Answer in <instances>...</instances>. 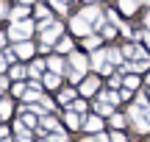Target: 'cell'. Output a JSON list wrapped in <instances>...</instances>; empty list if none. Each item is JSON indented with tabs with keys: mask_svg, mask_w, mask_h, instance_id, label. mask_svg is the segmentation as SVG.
Segmentation results:
<instances>
[{
	"mask_svg": "<svg viewBox=\"0 0 150 142\" xmlns=\"http://www.w3.org/2000/svg\"><path fill=\"white\" fill-rule=\"evenodd\" d=\"M33 28H36V25H33L31 20H20V22H14V25H11L8 36H11V39H28V36L33 33Z\"/></svg>",
	"mask_w": 150,
	"mask_h": 142,
	"instance_id": "obj_1",
	"label": "cell"
},
{
	"mask_svg": "<svg viewBox=\"0 0 150 142\" xmlns=\"http://www.w3.org/2000/svg\"><path fill=\"white\" fill-rule=\"evenodd\" d=\"M45 31H42V39H45V42H53V39H59V33H61V25H59V22H50V20H45Z\"/></svg>",
	"mask_w": 150,
	"mask_h": 142,
	"instance_id": "obj_2",
	"label": "cell"
},
{
	"mask_svg": "<svg viewBox=\"0 0 150 142\" xmlns=\"http://www.w3.org/2000/svg\"><path fill=\"white\" fill-rule=\"evenodd\" d=\"M81 17H83L86 22H97V25H100V9H95V6L83 9V11H81Z\"/></svg>",
	"mask_w": 150,
	"mask_h": 142,
	"instance_id": "obj_3",
	"label": "cell"
},
{
	"mask_svg": "<svg viewBox=\"0 0 150 142\" xmlns=\"http://www.w3.org/2000/svg\"><path fill=\"white\" fill-rule=\"evenodd\" d=\"M72 31L78 33V36H86V33H89L92 28H89V22H86L83 17H78V20H72Z\"/></svg>",
	"mask_w": 150,
	"mask_h": 142,
	"instance_id": "obj_4",
	"label": "cell"
},
{
	"mask_svg": "<svg viewBox=\"0 0 150 142\" xmlns=\"http://www.w3.org/2000/svg\"><path fill=\"white\" fill-rule=\"evenodd\" d=\"M14 53H17V56H22V59H31V56H33V45H31V42H20Z\"/></svg>",
	"mask_w": 150,
	"mask_h": 142,
	"instance_id": "obj_5",
	"label": "cell"
},
{
	"mask_svg": "<svg viewBox=\"0 0 150 142\" xmlns=\"http://www.w3.org/2000/svg\"><path fill=\"white\" fill-rule=\"evenodd\" d=\"M70 61H72V67H75L78 72H83V70H86V59H83L81 53H72V56H70Z\"/></svg>",
	"mask_w": 150,
	"mask_h": 142,
	"instance_id": "obj_6",
	"label": "cell"
},
{
	"mask_svg": "<svg viewBox=\"0 0 150 142\" xmlns=\"http://www.w3.org/2000/svg\"><path fill=\"white\" fill-rule=\"evenodd\" d=\"M95 89H97V78H86V81L81 84V92L83 95H92Z\"/></svg>",
	"mask_w": 150,
	"mask_h": 142,
	"instance_id": "obj_7",
	"label": "cell"
},
{
	"mask_svg": "<svg viewBox=\"0 0 150 142\" xmlns=\"http://www.w3.org/2000/svg\"><path fill=\"white\" fill-rule=\"evenodd\" d=\"M136 6H139V0H120V9H122L125 14H134Z\"/></svg>",
	"mask_w": 150,
	"mask_h": 142,
	"instance_id": "obj_8",
	"label": "cell"
},
{
	"mask_svg": "<svg viewBox=\"0 0 150 142\" xmlns=\"http://www.w3.org/2000/svg\"><path fill=\"white\" fill-rule=\"evenodd\" d=\"M100 128H103L100 117H89V120H86V131H100Z\"/></svg>",
	"mask_w": 150,
	"mask_h": 142,
	"instance_id": "obj_9",
	"label": "cell"
},
{
	"mask_svg": "<svg viewBox=\"0 0 150 142\" xmlns=\"http://www.w3.org/2000/svg\"><path fill=\"white\" fill-rule=\"evenodd\" d=\"M25 17H28V9H25V6H17V9L11 11V20H14V22H20V20H25Z\"/></svg>",
	"mask_w": 150,
	"mask_h": 142,
	"instance_id": "obj_10",
	"label": "cell"
},
{
	"mask_svg": "<svg viewBox=\"0 0 150 142\" xmlns=\"http://www.w3.org/2000/svg\"><path fill=\"white\" fill-rule=\"evenodd\" d=\"M103 61H106V53H103V50H97V53L92 56V67H103Z\"/></svg>",
	"mask_w": 150,
	"mask_h": 142,
	"instance_id": "obj_11",
	"label": "cell"
},
{
	"mask_svg": "<svg viewBox=\"0 0 150 142\" xmlns=\"http://www.w3.org/2000/svg\"><path fill=\"white\" fill-rule=\"evenodd\" d=\"M67 126H70V128H78V126H81V117L75 114V111H70V114H67Z\"/></svg>",
	"mask_w": 150,
	"mask_h": 142,
	"instance_id": "obj_12",
	"label": "cell"
},
{
	"mask_svg": "<svg viewBox=\"0 0 150 142\" xmlns=\"http://www.w3.org/2000/svg\"><path fill=\"white\" fill-rule=\"evenodd\" d=\"M125 123H128V120H125L122 114H111V126H114V128H122Z\"/></svg>",
	"mask_w": 150,
	"mask_h": 142,
	"instance_id": "obj_13",
	"label": "cell"
},
{
	"mask_svg": "<svg viewBox=\"0 0 150 142\" xmlns=\"http://www.w3.org/2000/svg\"><path fill=\"white\" fill-rule=\"evenodd\" d=\"M42 126H45V128H50V131H59V123H56L53 117H45V120H42Z\"/></svg>",
	"mask_w": 150,
	"mask_h": 142,
	"instance_id": "obj_14",
	"label": "cell"
},
{
	"mask_svg": "<svg viewBox=\"0 0 150 142\" xmlns=\"http://www.w3.org/2000/svg\"><path fill=\"white\" fill-rule=\"evenodd\" d=\"M45 84H47L50 89H56V87H59V75H56V72H50V75L45 78Z\"/></svg>",
	"mask_w": 150,
	"mask_h": 142,
	"instance_id": "obj_15",
	"label": "cell"
},
{
	"mask_svg": "<svg viewBox=\"0 0 150 142\" xmlns=\"http://www.w3.org/2000/svg\"><path fill=\"white\" fill-rule=\"evenodd\" d=\"M125 87H128V89H136V87H139V78H136V75H128V78H125Z\"/></svg>",
	"mask_w": 150,
	"mask_h": 142,
	"instance_id": "obj_16",
	"label": "cell"
},
{
	"mask_svg": "<svg viewBox=\"0 0 150 142\" xmlns=\"http://www.w3.org/2000/svg\"><path fill=\"white\" fill-rule=\"evenodd\" d=\"M97 111H100V114H111V106H108V100H103V103H97Z\"/></svg>",
	"mask_w": 150,
	"mask_h": 142,
	"instance_id": "obj_17",
	"label": "cell"
},
{
	"mask_svg": "<svg viewBox=\"0 0 150 142\" xmlns=\"http://www.w3.org/2000/svg\"><path fill=\"white\" fill-rule=\"evenodd\" d=\"M0 114H3V117L11 114V103H8V100H3V103H0Z\"/></svg>",
	"mask_w": 150,
	"mask_h": 142,
	"instance_id": "obj_18",
	"label": "cell"
},
{
	"mask_svg": "<svg viewBox=\"0 0 150 142\" xmlns=\"http://www.w3.org/2000/svg\"><path fill=\"white\" fill-rule=\"evenodd\" d=\"M72 98H75V92H72V89H67V92H61V98H59V100H61V103H70Z\"/></svg>",
	"mask_w": 150,
	"mask_h": 142,
	"instance_id": "obj_19",
	"label": "cell"
},
{
	"mask_svg": "<svg viewBox=\"0 0 150 142\" xmlns=\"http://www.w3.org/2000/svg\"><path fill=\"white\" fill-rule=\"evenodd\" d=\"M61 67H64L61 59H50V70H53V72H61Z\"/></svg>",
	"mask_w": 150,
	"mask_h": 142,
	"instance_id": "obj_20",
	"label": "cell"
},
{
	"mask_svg": "<svg viewBox=\"0 0 150 142\" xmlns=\"http://www.w3.org/2000/svg\"><path fill=\"white\" fill-rule=\"evenodd\" d=\"M22 126H36V117H33V114H25V117H22Z\"/></svg>",
	"mask_w": 150,
	"mask_h": 142,
	"instance_id": "obj_21",
	"label": "cell"
},
{
	"mask_svg": "<svg viewBox=\"0 0 150 142\" xmlns=\"http://www.w3.org/2000/svg\"><path fill=\"white\" fill-rule=\"evenodd\" d=\"M70 48H72L70 39H61V42H59V50H61V53H64V50H70Z\"/></svg>",
	"mask_w": 150,
	"mask_h": 142,
	"instance_id": "obj_22",
	"label": "cell"
},
{
	"mask_svg": "<svg viewBox=\"0 0 150 142\" xmlns=\"http://www.w3.org/2000/svg\"><path fill=\"white\" fill-rule=\"evenodd\" d=\"M25 75V70H22V67H14V70H11V78H22Z\"/></svg>",
	"mask_w": 150,
	"mask_h": 142,
	"instance_id": "obj_23",
	"label": "cell"
},
{
	"mask_svg": "<svg viewBox=\"0 0 150 142\" xmlns=\"http://www.w3.org/2000/svg\"><path fill=\"white\" fill-rule=\"evenodd\" d=\"M6 17H8V6L0 3V20H6Z\"/></svg>",
	"mask_w": 150,
	"mask_h": 142,
	"instance_id": "obj_24",
	"label": "cell"
},
{
	"mask_svg": "<svg viewBox=\"0 0 150 142\" xmlns=\"http://www.w3.org/2000/svg\"><path fill=\"white\" fill-rule=\"evenodd\" d=\"M97 42H100V39H95V36H86V48H95Z\"/></svg>",
	"mask_w": 150,
	"mask_h": 142,
	"instance_id": "obj_25",
	"label": "cell"
},
{
	"mask_svg": "<svg viewBox=\"0 0 150 142\" xmlns=\"http://www.w3.org/2000/svg\"><path fill=\"white\" fill-rule=\"evenodd\" d=\"M111 142H125V137H122V134H114V137H111Z\"/></svg>",
	"mask_w": 150,
	"mask_h": 142,
	"instance_id": "obj_26",
	"label": "cell"
},
{
	"mask_svg": "<svg viewBox=\"0 0 150 142\" xmlns=\"http://www.w3.org/2000/svg\"><path fill=\"white\" fill-rule=\"evenodd\" d=\"M50 142H67V139L61 137V134H56V137H50Z\"/></svg>",
	"mask_w": 150,
	"mask_h": 142,
	"instance_id": "obj_27",
	"label": "cell"
},
{
	"mask_svg": "<svg viewBox=\"0 0 150 142\" xmlns=\"http://www.w3.org/2000/svg\"><path fill=\"white\" fill-rule=\"evenodd\" d=\"M97 142H108V137H103V134H100V137H97Z\"/></svg>",
	"mask_w": 150,
	"mask_h": 142,
	"instance_id": "obj_28",
	"label": "cell"
},
{
	"mask_svg": "<svg viewBox=\"0 0 150 142\" xmlns=\"http://www.w3.org/2000/svg\"><path fill=\"white\" fill-rule=\"evenodd\" d=\"M145 42H147V50H150V33H145Z\"/></svg>",
	"mask_w": 150,
	"mask_h": 142,
	"instance_id": "obj_29",
	"label": "cell"
},
{
	"mask_svg": "<svg viewBox=\"0 0 150 142\" xmlns=\"http://www.w3.org/2000/svg\"><path fill=\"white\" fill-rule=\"evenodd\" d=\"M83 142H97V139H83Z\"/></svg>",
	"mask_w": 150,
	"mask_h": 142,
	"instance_id": "obj_30",
	"label": "cell"
},
{
	"mask_svg": "<svg viewBox=\"0 0 150 142\" xmlns=\"http://www.w3.org/2000/svg\"><path fill=\"white\" fill-rule=\"evenodd\" d=\"M147 28H150V14H147Z\"/></svg>",
	"mask_w": 150,
	"mask_h": 142,
	"instance_id": "obj_31",
	"label": "cell"
},
{
	"mask_svg": "<svg viewBox=\"0 0 150 142\" xmlns=\"http://www.w3.org/2000/svg\"><path fill=\"white\" fill-rule=\"evenodd\" d=\"M147 84H150V72H147Z\"/></svg>",
	"mask_w": 150,
	"mask_h": 142,
	"instance_id": "obj_32",
	"label": "cell"
},
{
	"mask_svg": "<svg viewBox=\"0 0 150 142\" xmlns=\"http://www.w3.org/2000/svg\"><path fill=\"white\" fill-rule=\"evenodd\" d=\"M89 3H95V0H89Z\"/></svg>",
	"mask_w": 150,
	"mask_h": 142,
	"instance_id": "obj_33",
	"label": "cell"
}]
</instances>
